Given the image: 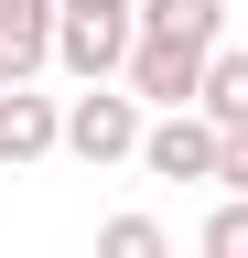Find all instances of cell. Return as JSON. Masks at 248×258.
Returning a JSON list of instances; mask_svg holds the SVG:
<instances>
[{"label": "cell", "instance_id": "cell-1", "mask_svg": "<svg viewBox=\"0 0 248 258\" xmlns=\"http://www.w3.org/2000/svg\"><path fill=\"white\" fill-rule=\"evenodd\" d=\"M216 54H227V43H205V32H183V43H140L119 86H130L140 108H162V118H183V108L205 97V76H216Z\"/></svg>", "mask_w": 248, "mask_h": 258}, {"label": "cell", "instance_id": "cell-2", "mask_svg": "<svg viewBox=\"0 0 248 258\" xmlns=\"http://www.w3.org/2000/svg\"><path fill=\"white\" fill-rule=\"evenodd\" d=\"M140 140H151V118H140L130 86H86V97H65V151H76V161H140Z\"/></svg>", "mask_w": 248, "mask_h": 258}, {"label": "cell", "instance_id": "cell-3", "mask_svg": "<svg viewBox=\"0 0 248 258\" xmlns=\"http://www.w3.org/2000/svg\"><path fill=\"white\" fill-rule=\"evenodd\" d=\"M140 172L151 183H227V129L216 118H151V140H140Z\"/></svg>", "mask_w": 248, "mask_h": 258}, {"label": "cell", "instance_id": "cell-4", "mask_svg": "<svg viewBox=\"0 0 248 258\" xmlns=\"http://www.w3.org/2000/svg\"><path fill=\"white\" fill-rule=\"evenodd\" d=\"M54 32H65V0H0V97L54 64Z\"/></svg>", "mask_w": 248, "mask_h": 258}, {"label": "cell", "instance_id": "cell-5", "mask_svg": "<svg viewBox=\"0 0 248 258\" xmlns=\"http://www.w3.org/2000/svg\"><path fill=\"white\" fill-rule=\"evenodd\" d=\"M43 151H65V108L33 86H11L0 97V161H43Z\"/></svg>", "mask_w": 248, "mask_h": 258}, {"label": "cell", "instance_id": "cell-6", "mask_svg": "<svg viewBox=\"0 0 248 258\" xmlns=\"http://www.w3.org/2000/svg\"><path fill=\"white\" fill-rule=\"evenodd\" d=\"M183 32L227 43V0H140V43H183Z\"/></svg>", "mask_w": 248, "mask_h": 258}, {"label": "cell", "instance_id": "cell-7", "mask_svg": "<svg viewBox=\"0 0 248 258\" xmlns=\"http://www.w3.org/2000/svg\"><path fill=\"white\" fill-rule=\"evenodd\" d=\"M194 118H216L227 140L248 129V43H227V54H216V76H205V97H194Z\"/></svg>", "mask_w": 248, "mask_h": 258}, {"label": "cell", "instance_id": "cell-8", "mask_svg": "<svg viewBox=\"0 0 248 258\" xmlns=\"http://www.w3.org/2000/svg\"><path fill=\"white\" fill-rule=\"evenodd\" d=\"M97 258H173V237H162V215H108Z\"/></svg>", "mask_w": 248, "mask_h": 258}, {"label": "cell", "instance_id": "cell-9", "mask_svg": "<svg viewBox=\"0 0 248 258\" xmlns=\"http://www.w3.org/2000/svg\"><path fill=\"white\" fill-rule=\"evenodd\" d=\"M205 258H248V194H227L205 215Z\"/></svg>", "mask_w": 248, "mask_h": 258}, {"label": "cell", "instance_id": "cell-10", "mask_svg": "<svg viewBox=\"0 0 248 258\" xmlns=\"http://www.w3.org/2000/svg\"><path fill=\"white\" fill-rule=\"evenodd\" d=\"M65 11H86V22H140V0H65Z\"/></svg>", "mask_w": 248, "mask_h": 258}, {"label": "cell", "instance_id": "cell-11", "mask_svg": "<svg viewBox=\"0 0 248 258\" xmlns=\"http://www.w3.org/2000/svg\"><path fill=\"white\" fill-rule=\"evenodd\" d=\"M227 194H248V129L227 140Z\"/></svg>", "mask_w": 248, "mask_h": 258}]
</instances>
